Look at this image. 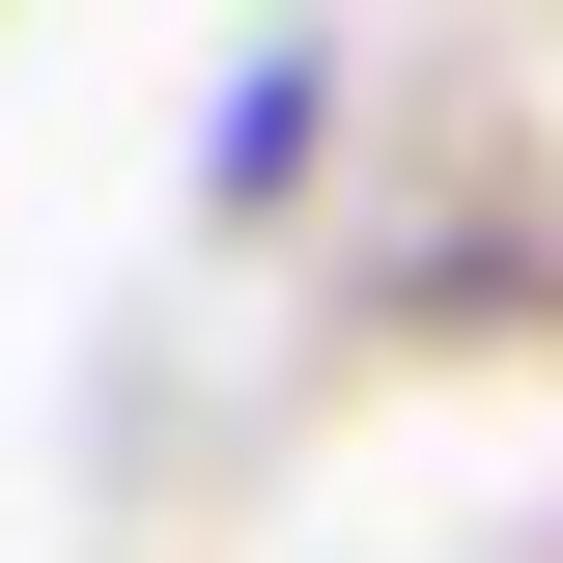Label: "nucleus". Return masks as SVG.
<instances>
[{"label": "nucleus", "mask_w": 563, "mask_h": 563, "mask_svg": "<svg viewBox=\"0 0 563 563\" xmlns=\"http://www.w3.org/2000/svg\"><path fill=\"white\" fill-rule=\"evenodd\" d=\"M339 113H366V29H254V57L198 85V225H225V254H254V225H310Z\"/></svg>", "instance_id": "nucleus-1"}]
</instances>
